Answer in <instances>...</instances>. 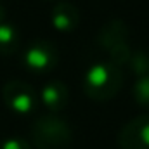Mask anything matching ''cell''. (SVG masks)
Returning <instances> with one entry per match:
<instances>
[{
	"label": "cell",
	"mask_w": 149,
	"mask_h": 149,
	"mask_svg": "<svg viewBox=\"0 0 149 149\" xmlns=\"http://www.w3.org/2000/svg\"><path fill=\"white\" fill-rule=\"evenodd\" d=\"M121 81H123L121 70L116 64L106 61V63H97L87 70L81 87L88 99L102 102L113 99L118 94Z\"/></svg>",
	"instance_id": "cell-1"
},
{
	"label": "cell",
	"mask_w": 149,
	"mask_h": 149,
	"mask_svg": "<svg viewBox=\"0 0 149 149\" xmlns=\"http://www.w3.org/2000/svg\"><path fill=\"white\" fill-rule=\"evenodd\" d=\"M128 37H130L128 26L120 19L108 21L97 35L99 45L109 54V63L116 64L118 68H121L123 64H128L130 61L132 49H130Z\"/></svg>",
	"instance_id": "cell-3"
},
{
	"label": "cell",
	"mask_w": 149,
	"mask_h": 149,
	"mask_svg": "<svg viewBox=\"0 0 149 149\" xmlns=\"http://www.w3.org/2000/svg\"><path fill=\"white\" fill-rule=\"evenodd\" d=\"M50 21L59 31H73L80 24V10L70 2H59L50 14Z\"/></svg>",
	"instance_id": "cell-8"
},
{
	"label": "cell",
	"mask_w": 149,
	"mask_h": 149,
	"mask_svg": "<svg viewBox=\"0 0 149 149\" xmlns=\"http://www.w3.org/2000/svg\"><path fill=\"white\" fill-rule=\"evenodd\" d=\"M0 149H31L30 144L21 139V137H10V139H5L2 144H0Z\"/></svg>",
	"instance_id": "cell-12"
},
{
	"label": "cell",
	"mask_w": 149,
	"mask_h": 149,
	"mask_svg": "<svg viewBox=\"0 0 149 149\" xmlns=\"http://www.w3.org/2000/svg\"><path fill=\"white\" fill-rule=\"evenodd\" d=\"M19 43H21V37L17 28L9 23H0V54L2 56L16 54Z\"/></svg>",
	"instance_id": "cell-9"
},
{
	"label": "cell",
	"mask_w": 149,
	"mask_h": 149,
	"mask_svg": "<svg viewBox=\"0 0 149 149\" xmlns=\"http://www.w3.org/2000/svg\"><path fill=\"white\" fill-rule=\"evenodd\" d=\"M40 97H42L43 106L49 111L57 113V111H61V109L66 108V104L70 101V92H68V87L63 81L52 80L47 85H43Z\"/></svg>",
	"instance_id": "cell-7"
},
{
	"label": "cell",
	"mask_w": 149,
	"mask_h": 149,
	"mask_svg": "<svg viewBox=\"0 0 149 149\" xmlns=\"http://www.w3.org/2000/svg\"><path fill=\"white\" fill-rule=\"evenodd\" d=\"M130 70L132 73L137 74L139 78L141 76H149V52L139 49V50H132V56H130Z\"/></svg>",
	"instance_id": "cell-10"
},
{
	"label": "cell",
	"mask_w": 149,
	"mask_h": 149,
	"mask_svg": "<svg viewBox=\"0 0 149 149\" xmlns=\"http://www.w3.org/2000/svg\"><path fill=\"white\" fill-rule=\"evenodd\" d=\"M134 99L139 106L149 109V76H141L134 85Z\"/></svg>",
	"instance_id": "cell-11"
},
{
	"label": "cell",
	"mask_w": 149,
	"mask_h": 149,
	"mask_svg": "<svg viewBox=\"0 0 149 149\" xmlns=\"http://www.w3.org/2000/svg\"><path fill=\"white\" fill-rule=\"evenodd\" d=\"M31 141L37 149H70L73 130L66 120L56 114H45L33 123Z\"/></svg>",
	"instance_id": "cell-2"
},
{
	"label": "cell",
	"mask_w": 149,
	"mask_h": 149,
	"mask_svg": "<svg viewBox=\"0 0 149 149\" xmlns=\"http://www.w3.org/2000/svg\"><path fill=\"white\" fill-rule=\"evenodd\" d=\"M3 19H5V7H3V3L0 2V23H3Z\"/></svg>",
	"instance_id": "cell-13"
},
{
	"label": "cell",
	"mask_w": 149,
	"mask_h": 149,
	"mask_svg": "<svg viewBox=\"0 0 149 149\" xmlns=\"http://www.w3.org/2000/svg\"><path fill=\"white\" fill-rule=\"evenodd\" d=\"M57 63V49L49 40H35L23 54V64L33 73L50 71Z\"/></svg>",
	"instance_id": "cell-5"
},
{
	"label": "cell",
	"mask_w": 149,
	"mask_h": 149,
	"mask_svg": "<svg viewBox=\"0 0 149 149\" xmlns=\"http://www.w3.org/2000/svg\"><path fill=\"white\" fill-rule=\"evenodd\" d=\"M120 149H149V114L132 118L118 134Z\"/></svg>",
	"instance_id": "cell-6"
},
{
	"label": "cell",
	"mask_w": 149,
	"mask_h": 149,
	"mask_svg": "<svg viewBox=\"0 0 149 149\" xmlns=\"http://www.w3.org/2000/svg\"><path fill=\"white\" fill-rule=\"evenodd\" d=\"M3 102L10 111L17 114H28L37 108V94L31 85L21 80H10L2 88Z\"/></svg>",
	"instance_id": "cell-4"
}]
</instances>
